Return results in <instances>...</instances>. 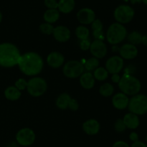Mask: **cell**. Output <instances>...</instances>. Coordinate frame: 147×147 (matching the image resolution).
<instances>
[{"label": "cell", "mask_w": 147, "mask_h": 147, "mask_svg": "<svg viewBox=\"0 0 147 147\" xmlns=\"http://www.w3.org/2000/svg\"><path fill=\"white\" fill-rule=\"evenodd\" d=\"M142 1L143 3H144L145 4H147V0H142Z\"/></svg>", "instance_id": "obj_44"}, {"label": "cell", "mask_w": 147, "mask_h": 147, "mask_svg": "<svg viewBox=\"0 0 147 147\" xmlns=\"http://www.w3.org/2000/svg\"><path fill=\"white\" fill-rule=\"evenodd\" d=\"M35 134L30 128H24L19 131L16 134V141L18 144L22 146H29L35 141Z\"/></svg>", "instance_id": "obj_9"}, {"label": "cell", "mask_w": 147, "mask_h": 147, "mask_svg": "<svg viewBox=\"0 0 147 147\" xmlns=\"http://www.w3.org/2000/svg\"><path fill=\"white\" fill-rule=\"evenodd\" d=\"M129 139L131 141H132L133 142H136L139 141V135L136 132H132L129 135Z\"/></svg>", "instance_id": "obj_37"}, {"label": "cell", "mask_w": 147, "mask_h": 147, "mask_svg": "<svg viewBox=\"0 0 147 147\" xmlns=\"http://www.w3.org/2000/svg\"><path fill=\"white\" fill-rule=\"evenodd\" d=\"M64 62V56L59 52H52L48 55L47 57V64L53 68H59L63 65Z\"/></svg>", "instance_id": "obj_15"}, {"label": "cell", "mask_w": 147, "mask_h": 147, "mask_svg": "<svg viewBox=\"0 0 147 147\" xmlns=\"http://www.w3.org/2000/svg\"><path fill=\"white\" fill-rule=\"evenodd\" d=\"M17 65L24 75L37 76L42 70L44 62L41 56L34 52H29L22 55Z\"/></svg>", "instance_id": "obj_1"}, {"label": "cell", "mask_w": 147, "mask_h": 147, "mask_svg": "<svg viewBox=\"0 0 147 147\" xmlns=\"http://www.w3.org/2000/svg\"><path fill=\"white\" fill-rule=\"evenodd\" d=\"M60 18V11L58 9H47L43 15V19L47 23L53 24L56 22Z\"/></svg>", "instance_id": "obj_23"}, {"label": "cell", "mask_w": 147, "mask_h": 147, "mask_svg": "<svg viewBox=\"0 0 147 147\" xmlns=\"http://www.w3.org/2000/svg\"><path fill=\"white\" fill-rule=\"evenodd\" d=\"M80 83L83 88L87 90L93 88L95 85V78L93 75L90 72H84L80 76Z\"/></svg>", "instance_id": "obj_18"}, {"label": "cell", "mask_w": 147, "mask_h": 147, "mask_svg": "<svg viewBox=\"0 0 147 147\" xmlns=\"http://www.w3.org/2000/svg\"><path fill=\"white\" fill-rule=\"evenodd\" d=\"M142 43L144 45L147 46V34L142 36Z\"/></svg>", "instance_id": "obj_40"}, {"label": "cell", "mask_w": 147, "mask_h": 147, "mask_svg": "<svg viewBox=\"0 0 147 147\" xmlns=\"http://www.w3.org/2000/svg\"><path fill=\"white\" fill-rule=\"evenodd\" d=\"M128 108L130 113L136 115H144L147 113V96L136 94L129 100Z\"/></svg>", "instance_id": "obj_5"}, {"label": "cell", "mask_w": 147, "mask_h": 147, "mask_svg": "<svg viewBox=\"0 0 147 147\" xmlns=\"http://www.w3.org/2000/svg\"><path fill=\"white\" fill-rule=\"evenodd\" d=\"M63 74L69 78H77L85 72L84 65L78 60H70L63 66Z\"/></svg>", "instance_id": "obj_8"}, {"label": "cell", "mask_w": 147, "mask_h": 147, "mask_svg": "<svg viewBox=\"0 0 147 147\" xmlns=\"http://www.w3.org/2000/svg\"><path fill=\"white\" fill-rule=\"evenodd\" d=\"M91 28L93 30V35L96 40L103 41L105 35L103 31V23L99 19H96L91 23Z\"/></svg>", "instance_id": "obj_19"}, {"label": "cell", "mask_w": 147, "mask_h": 147, "mask_svg": "<svg viewBox=\"0 0 147 147\" xmlns=\"http://www.w3.org/2000/svg\"><path fill=\"white\" fill-rule=\"evenodd\" d=\"M141 83L136 77L130 74L125 73L119 83V88L121 91L126 96H135L141 90Z\"/></svg>", "instance_id": "obj_3"}, {"label": "cell", "mask_w": 147, "mask_h": 147, "mask_svg": "<svg viewBox=\"0 0 147 147\" xmlns=\"http://www.w3.org/2000/svg\"><path fill=\"white\" fill-rule=\"evenodd\" d=\"M1 20H2V14H1V12L0 11V23L1 22Z\"/></svg>", "instance_id": "obj_43"}, {"label": "cell", "mask_w": 147, "mask_h": 147, "mask_svg": "<svg viewBox=\"0 0 147 147\" xmlns=\"http://www.w3.org/2000/svg\"><path fill=\"white\" fill-rule=\"evenodd\" d=\"M114 129L116 131L119 133H121V132L124 131L126 130V127L125 126L124 123H123V119H119L116 120V121L115 122L114 124Z\"/></svg>", "instance_id": "obj_31"}, {"label": "cell", "mask_w": 147, "mask_h": 147, "mask_svg": "<svg viewBox=\"0 0 147 147\" xmlns=\"http://www.w3.org/2000/svg\"><path fill=\"white\" fill-rule=\"evenodd\" d=\"M146 144H147V136H146Z\"/></svg>", "instance_id": "obj_45"}, {"label": "cell", "mask_w": 147, "mask_h": 147, "mask_svg": "<svg viewBox=\"0 0 147 147\" xmlns=\"http://www.w3.org/2000/svg\"><path fill=\"white\" fill-rule=\"evenodd\" d=\"M121 80V77L119 74H113L111 77V80L115 83H119Z\"/></svg>", "instance_id": "obj_39"}, {"label": "cell", "mask_w": 147, "mask_h": 147, "mask_svg": "<svg viewBox=\"0 0 147 147\" xmlns=\"http://www.w3.org/2000/svg\"><path fill=\"white\" fill-rule=\"evenodd\" d=\"M4 96L9 100H17L21 97V91L15 86H9L4 91Z\"/></svg>", "instance_id": "obj_24"}, {"label": "cell", "mask_w": 147, "mask_h": 147, "mask_svg": "<svg viewBox=\"0 0 147 147\" xmlns=\"http://www.w3.org/2000/svg\"><path fill=\"white\" fill-rule=\"evenodd\" d=\"M131 147H147V145L144 142L138 141V142H134Z\"/></svg>", "instance_id": "obj_38"}, {"label": "cell", "mask_w": 147, "mask_h": 147, "mask_svg": "<svg viewBox=\"0 0 147 147\" xmlns=\"http://www.w3.org/2000/svg\"><path fill=\"white\" fill-rule=\"evenodd\" d=\"M83 130L88 135H96L100 130V124L96 119H89L83 123Z\"/></svg>", "instance_id": "obj_17"}, {"label": "cell", "mask_w": 147, "mask_h": 147, "mask_svg": "<svg viewBox=\"0 0 147 147\" xmlns=\"http://www.w3.org/2000/svg\"><path fill=\"white\" fill-rule=\"evenodd\" d=\"M123 121L126 127L130 129H136L139 126L140 123L137 115L132 113H129L125 115Z\"/></svg>", "instance_id": "obj_20"}, {"label": "cell", "mask_w": 147, "mask_h": 147, "mask_svg": "<svg viewBox=\"0 0 147 147\" xmlns=\"http://www.w3.org/2000/svg\"><path fill=\"white\" fill-rule=\"evenodd\" d=\"M27 86V81H26L25 79L20 78L17 80L15 83V87L18 89L19 90H25Z\"/></svg>", "instance_id": "obj_33"}, {"label": "cell", "mask_w": 147, "mask_h": 147, "mask_svg": "<svg viewBox=\"0 0 147 147\" xmlns=\"http://www.w3.org/2000/svg\"><path fill=\"white\" fill-rule=\"evenodd\" d=\"M123 67V60L119 56H113L108 59L106 63V69L111 74H117Z\"/></svg>", "instance_id": "obj_10"}, {"label": "cell", "mask_w": 147, "mask_h": 147, "mask_svg": "<svg viewBox=\"0 0 147 147\" xmlns=\"http://www.w3.org/2000/svg\"><path fill=\"white\" fill-rule=\"evenodd\" d=\"M93 77L98 81H103L106 80L109 77V73L104 67H98L94 70L93 73Z\"/></svg>", "instance_id": "obj_26"}, {"label": "cell", "mask_w": 147, "mask_h": 147, "mask_svg": "<svg viewBox=\"0 0 147 147\" xmlns=\"http://www.w3.org/2000/svg\"><path fill=\"white\" fill-rule=\"evenodd\" d=\"M127 36V30L123 24L115 22L109 26L106 32V39L113 45L119 44Z\"/></svg>", "instance_id": "obj_4"}, {"label": "cell", "mask_w": 147, "mask_h": 147, "mask_svg": "<svg viewBox=\"0 0 147 147\" xmlns=\"http://www.w3.org/2000/svg\"><path fill=\"white\" fill-rule=\"evenodd\" d=\"M129 99L126 94L123 93H116L112 98V104L118 110H123L129 105Z\"/></svg>", "instance_id": "obj_16"}, {"label": "cell", "mask_w": 147, "mask_h": 147, "mask_svg": "<svg viewBox=\"0 0 147 147\" xmlns=\"http://www.w3.org/2000/svg\"><path fill=\"white\" fill-rule=\"evenodd\" d=\"M21 54L17 46L9 42L0 44V66L11 67L18 64Z\"/></svg>", "instance_id": "obj_2"}, {"label": "cell", "mask_w": 147, "mask_h": 147, "mask_svg": "<svg viewBox=\"0 0 147 147\" xmlns=\"http://www.w3.org/2000/svg\"><path fill=\"white\" fill-rule=\"evenodd\" d=\"M135 11L131 7L126 4H121L116 7L113 12V17L118 23L127 24L133 20Z\"/></svg>", "instance_id": "obj_7"}, {"label": "cell", "mask_w": 147, "mask_h": 147, "mask_svg": "<svg viewBox=\"0 0 147 147\" xmlns=\"http://www.w3.org/2000/svg\"><path fill=\"white\" fill-rule=\"evenodd\" d=\"M54 28L55 27L52 25V24H50V23L45 22L40 25V30L41 31V32L42 34H47V35L53 34Z\"/></svg>", "instance_id": "obj_30"}, {"label": "cell", "mask_w": 147, "mask_h": 147, "mask_svg": "<svg viewBox=\"0 0 147 147\" xmlns=\"http://www.w3.org/2000/svg\"><path fill=\"white\" fill-rule=\"evenodd\" d=\"M119 53L122 59L132 60L137 56L138 49L134 45L128 43L121 47V48L119 49Z\"/></svg>", "instance_id": "obj_13"}, {"label": "cell", "mask_w": 147, "mask_h": 147, "mask_svg": "<svg viewBox=\"0 0 147 147\" xmlns=\"http://www.w3.org/2000/svg\"><path fill=\"white\" fill-rule=\"evenodd\" d=\"M90 51L94 57L97 59L103 58L107 54V46L102 40H95L90 44Z\"/></svg>", "instance_id": "obj_11"}, {"label": "cell", "mask_w": 147, "mask_h": 147, "mask_svg": "<svg viewBox=\"0 0 147 147\" xmlns=\"http://www.w3.org/2000/svg\"><path fill=\"white\" fill-rule=\"evenodd\" d=\"M44 4L48 9H57L58 1L57 0H45Z\"/></svg>", "instance_id": "obj_32"}, {"label": "cell", "mask_w": 147, "mask_h": 147, "mask_svg": "<svg viewBox=\"0 0 147 147\" xmlns=\"http://www.w3.org/2000/svg\"><path fill=\"white\" fill-rule=\"evenodd\" d=\"M142 36L143 35L139 32L134 31L128 35V41L129 42L130 44L136 46V45H139L140 43H142Z\"/></svg>", "instance_id": "obj_29"}, {"label": "cell", "mask_w": 147, "mask_h": 147, "mask_svg": "<svg viewBox=\"0 0 147 147\" xmlns=\"http://www.w3.org/2000/svg\"><path fill=\"white\" fill-rule=\"evenodd\" d=\"M27 91L33 97L42 96L47 89V83L45 79L40 77H34L27 82Z\"/></svg>", "instance_id": "obj_6"}, {"label": "cell", "mask_w": 147, "mask_h": 147, "mask_svg": "<svg viewBox=\"0 0 147 147\" xmlns=\"http://www.w3.org/2000/svg\"><path fill=\"white\" fill-rule=\"evenodd\" d=\"M75 0H60L58 1V11L63 14H69L75 8Z\"/></svg>", "instance_id": "obj_21"}, {"label": "cell", "mask_w": 147, "mask_h": 147, "mask_svg": "<svg viewBox=\"0 0 147 147\" xmlns=\"http://www.w3.org/2000/svg\"><path fill=\"white\" fill-rule=\"evenodd\" d=\"M70 100H71V97L70 95L66 93H62L57 97V100H56V106L59 109L65 110L68 108Z\"/></svg>", "instance_id": "obj_22"}, {"label": "cell", "mask_w": 147, "mask_h": 147, "mask_svg": "<svg viewBox=\"0 0 147 147\" xmlns=\"http://www.w3.org/2000/svg\"><path fill=\"white\" fill-rule=\"evenodd\" d=\"M76 17L80 23L89 24L96 20V13L90 8H83L78 11Z\"/></svg>", "instance_id": "obj_12"}, {"label": "cell", "mask_w": 147, "mask_h": 147, "mask_svg": "<svg viewBox=\"0 0 147 147\" xmlns=\"http://www.w3.org/2000/svg\"><path fill=\"white\" fill-rule=\"evenodd\" d=\"M131 3L132 4H140L141 2H142V0H130Z\"/></svg>", "instance_id": "obj_41"}, {"label": "cell", "mask_w": 147, "mask_h": 147, "mask_svg": "<svg viewBox=\"0 0 147 147\" xmlns=\"http://www.w3.org/2000/svg\"><path fill=\"white\" fill-rule=\"evenodd\" d=\"M112 147H130V146L123 141H118L113 144Z\"/></svg>", "instance_id": "obj_36"}, {"label": "cell", "mask_w": 147, "mask_h": 147, "mask_svg": "<svg viewBox=\"0 0 147 147\" xmlns=\"http://www.w3.org/2000/svg\"><path fill=\"white\" fill-rule=\"evenodd\" d=\"M68 108L71 111H77L79 108V104H78V103L77 100H76V99H74V98H71L70 103H69Z\"/></svg>", "instance_id": "obj_35"}, {"label": "cell", "mask_w": 147, "mask_h": 147, "mask_svg": "<svg viewBox=\"0 0 147 147\" xmlns=\"http://www.w3.org/2000/svg\"><path fill=\"white\" fill-rule=\"evenodd\" d=\"M114 91V88L111 83H105L99 88V93L103 97H109L112 96Z\"/></svg>", "instance_id": "obj_27"}, {"label": "cell", "mask_w": 147, "mask_h": 147, "mask_svg": "<svg viewBox=\"0 0 147 147\" xmlns=\"http://www.w3.org/2000/svg\"><path fill=\"white\" fill-rule=\"evenodd\" d=\"M90 40L88 39H86V40H83L80 41V47L82 50H88L90 49Z\"/></svg>", "instance_id": "obj_34"}, {"label": "cell", "mask_w": 147, "mask_h": 147, "mask_svg": "<svg viewBox=\"0 0 147 147\" xmlns=\"http://www.w3.org/2000/svg\"><path fill=\"white\" fill-rule=\"evenodd\" d=\"M7 147H17V144H14V142H11L10 144L8 145V146Z\"/></svg>", "instance_id": "obj_42"}, {"label": "cell", "mask_w": 147, "mask_h": 147, "mask_svg": "<svg viewBox=\"0 0 147 147\" xmlns=\"http://www.w3.org/2000/svg\"><path fill=\"white\" fill-rule=\"evenodd\" d=\"M99 65V60L96 57H90L88 60H86L85 63L84 67L85 70H87L88 72H91L95 70L96 68L98 67Z\"/></svg>", "instance_id": "obj_28"}, {"label": "cell", "mask_w": 147, "mask_h": 147, "mask_svg": "<svg viewBox=\"0 0 147 147\" xmlns=\"http://www.w3.org/2000/svg\"><path fill=\"white\" fill-rule=\"evenodd\" d=\"M70 30L65 26L60 25L55 27L53 30V37L60 42H65L70 38Z\"/></svg>", "instance_id": "obj_14"}, {"label": "cell", "mask_w": 147, "mask_h": 147, "mask_svg": "<svg viewBox=\"0 0 147 147\" xmlns=\"http://www.w3.org/2000/svg\"><path fill=\"white\" fill-rule=\"evenodd\" d=\"M75 33H76V37L80 40L88 39L89 35H90V31H89V30L87 27L83 25H80L77 27V28L76 29V31H75Z\"/></svg>", "instance_id": "obj_25"}]
</instances>
